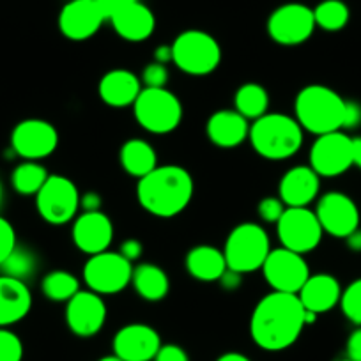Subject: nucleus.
I'll return each instance as SVG.
<instances>
[{"instance_id": "1", "label": "nucleus", "mask_w": 361, "mask_h": 361, "mask_svg": "<svg viewBox=\"0 0 361 361\" xmlns=\"http://www.w3.org/2000/svg\"><path fill=\"white\" fill-rule=\"evenodd\" d=\"M307 326V310L298 294L271 290L255 305L250 317V336L257 347L280 353L298 342Z\"/></svg>"}, {"instance_id": "2", "label": "nucleus", "mask_w": 361, "mask_h": 361, "mask_svg": "<svg viewBox=\"0 0 361 361\" xmlns=\"http://www.w3.org/2000/svg\"><path fill=\"white\" fill-rule=\"evenodd\" d=\"M195 180L180 165H158L151 173L138 179L137 200L145 213L156 218L180 214L192 204Z\"/></svg>"}, {"instance_id": "3", "label": "nucleus", "mask_w": 361, "mask_h": 361, "mask_svg": "<svg viewBox=\"0 0 361 361\" xmlns=\"http://www.w3.org/2000/svg\"><path fill=\"white\" fill-rule=\"evenodd\" d=\"M305 131L294 116L267 112L250 124L248 142L267 161H286L303 147Z\"/></svg>"}, {"instance_id": "4", "label": "nucleus", "mask_w": 361, "mask_h": 361, "mask_svg": "<svg viewBox=\"0 0 361 361\" xmlns=\"http://www.w3.org/2000/svg\"><path fill=\"white\" fill-rule=\"evenodd\" d=\"M345 102L335 89L322 83H310L296 94L294 117L303 131L315 135L343 131Z\"/></svg>"}, {"instance_id": "5", "label": "nucleus", "mask_w": 361, "mask_h": 361, "mask_svg": "<svg viewBox=\"0 0 361 361\" xmlns=\"http://www.w3.org/2000/svg\"><path fill=\"white\" fill-rule=\"evenodd\" d=\"M271 250L273 248L266 228L260 224L243 221L235 225L227 235L224 255L228 269L239 275H246L262 269Z\"/></svg>"}, {"instance_id": "6", "label": "nucleus", "mask_w": 361, "mask_h": 361, "mask_svg": "<svg viewBox=\"0 0 361 361\" xmlns=\"http://www.w3.org/2000/svg\"><path fill=\"white\" fill-rule=\"evenodd\" d=\"M172 64L190 76H207L221 64V47L206 30L188 29L173 39Z\"/></svg>"}, {"instance_id": "7", "label": "nucleus", "mask_w": 361, "mask_h": 361, "mask_svg": "<svg viewBox=\"0 0 361 361\" xmlns=\"http://www.w3.org/2000/svg\"><path fill=\"white\" fill-rule=\"evenodd\" d=\"M131 109L138 126L151 135H169L176 131L185 114L180 99L166 87H144Z\"/></svg>"}, {"instance_id": "8", "label": "nucleus", "mask_w": 361, "mask_h": 361, "mask_svg": "<svg viewBox=\"0 0 361 361\" xmlns=\"http://www.w3.org/2000/svg\"><path fill=\"white\" fill-rule=\"evenodd\" d=\"M82 193L69 177L50 173L36 195L37 214L54 227H62L78 216Z\"/></svg>"}, {"instance_id": "9", "label": "nucleus", "mask_w": 361, "mask_h": 361, "mask_svg": "<svg viewBox=\"0 0 361 361\" xmlns=\"http://www.w3.org/2000/svg\"><path fill=\"white\" fill-rule=\"evenodd\" d=\"M133 267L119 252L106 250L87 259L83 266V282L87 289L99 296H114L131 286Z\"/></svg>"}, {"instance_id": "10", "label": "nucleus", "mask_w": 361, "mask_h": 361, "mask_svg": "<svg viewBox=\"0 0 361 361\" xmlns=\"http://www.w3.org/2000/svg\"><path fill=\"white\" fill-rule=\"evenodd\" d=\"M317 29L314 9L301 2H289L271 13L267 18V36L282 47H298L307 43Z\"/></svg>"}, {"instance_id": "11", "label": "nucleus", "mask_w": 361, "mask_h": 361, "mask_svg": "<svg viewBox=\"0 0 361 361\" xmlns=\"http://www.w3.org/2000/svg\"><path fill=\"white\" fill-rule=\"evenodd\" d=\"M276 234L283 248L307 255L321 245L324 231L315 211L308 207H287L276 224Z\"/></svg>"}, {"instance_id": "12", "label": "nucleus", "mask_w": 361, "mask_h": 361, "mask_svg": "<svg viewBox=\"0 0 361 361\" xmlns=\"http://www.w3.org/2000/svg\"><path fill=\"white\" fill-rule=\"evenodd\" d=\"M260 271L271 289L286 294L300 293L312 275L305 255L290 252L283 246L271 250Z\"/></svg>"}, {"instance_id": "13", "label": "nucleus", "mask_w": 361, "mask_h": 361, "mask_svg": "<svg viewBox=\"0 0 361 361\" xmlns=\"http://www.w3.org/2000/svg\"><path fill=\"white\" fill-rule=\"evenodd\" d=\"M310 166L319 177H338L354 166L353 138L345 131L319 135L310 147Z\"/></svg>"}, {"instance_id": "14", "label": "nucleus", "mask_w": 361, "mask_h": 361, "mask_svg": "<svg viewBox=\"0 0 361 361\" xmlns=\"http://www.w3.org/2000/svg\"><path fill=\"white\" fill-rule=\"evenodd\" d=\"M11 147L25 161H41L59 147V131L44 119L20 121L11 131Z\"/></svg>"}, {"instance_id": "15", "label": "nucleus", "mask_w": 361, "mask_h": 361, "mask_svg": "<svg viewBox=\"0 0 361 361\" xmlns=\"http://www.w3.org/2000/svg\"><path fill=\"white\" fill-rule=\"evenodd\" d=\"M315 214L324 234L345 239L360 228V209L356 202L343 192H328L317 199Z\"/></svg>"}, {"instance_id": "16", "label": "nucleus", "mask_w": 361, "mask_h": 361, "mask_svg": "<svg viewBox=\"0 0 361 361\" xmlns=\"http://www.w3.org/2000/svg\"><path fill=\"white\" fill-rule=\"evenodd\" d=\"M66 324L73 335L80 338L96 336L106 322V305L103 296L92 290L80 289L71 300L66 303Z\"/></svg>"}, {"instance_id": "17", "label": "nucleus", "mask_w": 361, "mask_h": 361, "mask_svg": "<svg viewBox=\"0 0 361 361\" xmlns=\"http://www.w3.org/2000/svg\"><path fill=\"white\" fill-rule=\"evenodd\" d=\"M109 22L98 0H69L59 13V30L69 41H87Z\"/></svg>"}, {"instance_id": "18", "label": "nucleus", "mask_w": 361, "mask_h": 361, "mask_svg": "<svg viewBox=\"0 0 361 361\" xmlns=\"http://www.w3.org/2000/svg\"><path fill=\"white\" fill-rule=\"evenodd\" d=\"M114 234L116 231L112 220L103 211H82L73 220V243L80 252L89 257L110 250Z\"/></svg>"}, {"instance_id": "19", "label": "nucleus", "mask_w": 361, "mask_h": 361, "mask_svg": "<svg viewBox=\"0 0 361 361\" xmlns=\"http://www.w3.org/2000/svg\"><path fill=\"white\" fill-rule=\"evenodd\" d=\"M161 347V336L152 326L131 322L114 335L112 349L123 361H152Z\"/></svg>"}, {"instance_id": "20", "label": "nucleus", "mask_w": 361, "mask_h": 361, "mask_svg": "<svg viewBox=\"0 0 361 361\" xmlns=\"http://www.w3.org/2000/svg\"><path fill=\"white\" fill-rule=\"evenodd\" d=\"M321 177L310 165H296L287 170L279 183V197L286 207H308L319 199Z\"/></svg>"}, {"instance_id": "21", "label": "nucleus", "mask_w": 361, "mask_h": 361, "mask_svg": "<svg viewBox=\"0 0 361 361\" xmlns=\"http://www.w3.org/2000/svg\"><path fill=\"white\" fill-rule=\"evenodd\" d=\"M142 89L144 85H142L140 76L124 68L110 69L102 76L98 83L99 99L112 109L133 106Z\"/></svg>"}, {"instance_id": "22", "label": "nucleus", "mask_w": 361, "mask_h": 361, "mask_svg": "<svg viewBox=\"0 0 361 361\" xmlns=\"http://www.w3.org/2000/svg\"><path fill=\"white\" fill-rule=\"evenodd\" d=\"M248 133L250 121L234 109L216 110L206 123L207 138L220 149L239 147L243 142L248 140Z\"/></svg>"}, {"instance_id": "23", "label": "nucleus", "mask_w": 361, "mask_h": 361, "mask_svg": "<svg viewBox=\"0 0 361 361\" xmlns=\"http://www.w3.org/2000/svg\"><path fill=\"white\" fill-rule=\"evenodd\" d=\"M114 30L121 39L128 43H142L147 41L156 30V16L151 9L140 0L128 8L121 9L116 15L110 16Z\"/></svg>"}, {"instance_id": "24", "label": "nucleus", "mask_w": 361, "mask_h": 361, "mask_svg": "<svg viewBox=\"0 0 361 361\" xmlns=\"http://www.w3.org/2000/svg\"><path fill=\"white\" fill-rule=\"evenodd\" d=\"M298 298H300L305 310L321 315L333 310L340 303L342 286L333 275L317 273V275H310V279L305 282V286L298 293Z\"/></svg>"}, {"instance_id": "25", "label": "nucleus", "mask_w": 361, "mask_h": 361, "mask_svg": "<svg viewBox=\"0 0 361 361\" xmlns=\"http://www.w3.org/2000/svg\"><path fill=\"white\" fill-rule=\"evenodd\" d=\"M32 308V293L23 280L0 275V328L23 321Z\"/></svg>"}, {"instance_id": "26", "label": "nucleus", "mask_w": 361, "mask_h": 361, "mask_svg": "<svg viewBox=\"0 0 361 361\" xmlns=\"http://www.w3.org/2000/svg\"><path fill=\"white\" fill-rule=\"evenodd\" d=\"M186 271L192 279L199 282H220L221 276L225 275L227 260H225L224 250L216 248L211 245H199L193 246L186 253Z\"/></svg>"}, {"instance_id": "27", "label": "nucleus", "mask_w": 361, "mask_h": 361, "mask_svg": "<svg viewBox=\"0 0 361 361\" xmlns=\"http://www.w3.org/2000/svg\"><path fill=\"white\" fill-rule=\"evenodd\" d=\"M131 286L142 300L151 303L165 300L170 293V279L166 271L152 262H142L133 267Z\"/></svg>"}, {"instance_id": "28", "label": "nucleus", "mask_w": 361, "mask_h": 361, "mask_svg": "<svg viewBox=\"0 0 361 361\" xmlns=\"http://www.w3.org/2000/svg\"><path fill=\"white\" fill-rule=\"evenodd\" d=\"M119 163L128 176L142 179L158 166V154L152 144L142 138H130L121 145Z\"/></svg>"}, {"instance_id": "29", "label": "nucleus", "mask_w": 361, "mask_h": 361, "mask_svg": "<svg viewBox=\"0 0 361 361\" xmlns=\"http://www.w3.org/2000/svg\"><path fill=\"white\" fill-rule=\"evenodd\" d=\"M234 110L253 123L269 112V92L257 82L243 83L234 94Z\"/></svg>"}, {"instance_id": "30", "label": "nucleus", "mask_w": 361, "mask_h": 361, "mask_svg": "<svg viewBox=\"0 0 361 361\" xmlns=\"http://www.w3.org/2000/svg\"><path fill=\"white\" fill-rule=\"evenodd\" d=\"M50 177L48 170L39 161H23L13 170L11 185L22 197H36Z\"/></svg>"}, {"instance_id": "31", "label": "nucleus", "mask_w": 361, "mask_h": 361, "mask_svg": "<svg viewBox=\"0 0 361 361\" xmlns=\"http://www.w3.org/2000/svg\"><path fill=\"white\" fill-rule=\"evenodd\" d=\"M41 290L47 300L55 301V303H68L80 290V280L69 271L55 269L43 276Z\"/></svg>"}, {"instance_id": "32", "label": "nucleus", "mask_w": 361, "mask_h": 361, "mask_svg": "<svg viewBox=\"0 0 361 361\" xmlns=\"http://www.w3.org/2000/svg\"><path fill=\"white\" fill-rule=\"evenodd\" d=\"M315 25L326 32H338L345 29L350 20L349 6L343 0H322L314 9Z\"/></svg>"}, {"instance_id": "33", "label": "nucleus", "mask_w": 361, "mask_h": 361, "mask_svg": "<svg viewBox=\"0 0 361 361\" xmlns=\"http://www.w3.org/2000/svg\"><path fill=\"white\" fill-rule=\"evenodd\" d=\"M37 267V260L36 255H34L30 250L22 248V246L16 245V248L9 253L8 259L2 262L0 266V271H2V275L11 276V279L16 280H23L25 282L27 279L34 275V271Z\"/></svg>"}, {"instance_id": "34", "label": "nucleus", "mask_w": 361, "mask_h": 361, "mask_svg": "<svg viewBox=\"0 0 361 361\" xmlns=\"http://www.w3.org/2000/svg\"><path fill=\"white\" fill-rule=\"evenodd\" d=\"M338 305L347 321L353 322L354 326H361V279H356L345 289H342Z\"/></svg>"}, {"instance_id": "35", "label": "nucleus", "mask_w": 361, "mask_h": 361, "mask_svg": "<svg viewBox=\"0 0 361 361\" xmlns=\"http://www.w3.org/2000/svg\"><path fill=\"white\" fill-rule=\"evenodd\" d=\"M23 342L9 328H0V361H22Z\"/></svg>"}, {"instance_id": "36", "label": "nucleus", "mask_w": 361, "mask_h": 361, "mask_svg": "<svg viewBox=\"0 0 361 361\" xmlns=\"http://www.w3.org/2000/svg\"><path fill=\"white\" fill-rule=\"evenodd\" d=\"M170 78L169 68L165 64H159V62H149L147 66L142 71V85L151 87V89H161V87H166Z\"/></svg>"}, {"instance_id": "37", "label": "nucleus", "mask_w": 361, "mask_h": 361, "mask_svg": "<svg viewBox=\"0 0 361 361\" xmlns=\"http://www.w3.org/2000/svg\"><path fill=\"white\" fill-rule=\"evenodd\" d=\"M286 204L280 200V197H264L262 200L257 206V213L259 218L264 224H279V220L282 218L283 211H286Z\"/></svg>"}, {"instance_id": "38", "label": "nucleus", "mask_w": 361, "mask_h": 361, "mask_svg": "<svg viewBox=\"0 0 361 361\" xmlns=\"http://www.w3.org/2000/svg\"><path fill=\"white\" fill-rule=\"evenodd\" d=\"M16 231L9 220L0 216V266L9 257V253L16 248Z\"/></svg>"}, {"instance_id": "39", "label": "nucleus", "mask_w": 361, "mask_h": 361, "mask_svg": "<svg viewBox=\"0 0 361 361\" xmlns=\"http://www.w3.org/2000/svg\"><path fill=\"white\" fill-rule=\"evenodd\" d=\"M152 361H190L188 353L177 343H161Z\"/></svg>"}, {"instance_id": "40", "label": "nucleus", "mask_w": 361, "mask_h": 361, "mask_svg": "<svg viewBox=\"0 0 361 361\" xmlns=\"http://www.w3.org/2000/svg\"><path fill=\"white\" fill-rule=\"evenodd\" d=\"M361 126V105L357 102H345L343 114V131Z\"/></svg>"}, {"instance_id": "41", "label": "nucleus", "mask_w": 361, "mask_h": 361, "mask_svg": "<svg viewBox=\"0 0 361 361\" xmlns=\"http://www.w3.org/2000/svg\"><path fill=\"white\" fill-rule=\"evenodd\" d=\"M119 253L124 257V259H128L131 264H133L135 260L140 259L142 253H144V245H142L138 239L130 238V239H126V241L121 243Z\"/></svg>"}, {"instance_id": "42", "label": "nucleus", "mask_w": 361, "mask_h": 361, "mask_svg": "<svg viewBox=\"0 0 361 361\" xmlns=\"http://www.w3.org/2000/svg\"><path fill=\"white\" fill-rule=\"evenodd\" d=\"M345 356L350 361H361V326H356L345 343Z\"/></svg>"}, {"instance_id": "43", "label": "nucleus", "mask_w": 361, "mask_h": 361, "mask_svg": "<svg viewBox=\"0 0 361 361\" xmlns=\"http://www.w3.org/2000/svg\"><path fill=\"white\" fill-rule=\"evenodd\" d=\"M103 199L99 193L96 192H85L82 193L80 199V209L82 211H102Z\"/></svg>"}, {"instance_id": "44", "label": "nucleus", "mask_w": 361, "mask_h": 361, "mask_svg": "<svg viewBox=\"0 0 361 361\" xmlns=\"http://www.w3.org/2000/svg\"><path fill=\"white\" fill-rule=\"evenodd\" d=\"M98 2L103 8V11H105L106 18L110 20V16L116 15V13L121 11V9L128 8V6L135 4V2H138V0H98Z\"/></svg>"}, {"instance_id": "45", "label": "nucleus", "mask_w": 361, "mask_h": 361, "mask_svg": "<svg viewBox=\"0 0 361 361\" xmlns=\"http://www.w3.org/2000/svg\"><path fill=\"white\" fill-rule=\"evenodd\" d=\"M154 62H159V64H169L172 62V47L170 44H161L154 50Z\"/></svg>"}, {"instance_id": "46", "label": "nucleus", "mask_w": 361, "mask_h": 361, "mask_svg": "<svg viewBox=\"0 0 361 361\" xmlns=\"http://www.w3.org/2000/svg\"><path fill=\"white\" fill-rule=\"evenodd\" d=\"M347 248L354 253H361V228H356L353 234H349L345 238Z\"/></svg>"}, {"instance_id": "47", "label": "nucleus", "mask_w": 361, "mask_h": 361, "mask_svg": "<svg viewBox=\"0 0 361 361\" xmlns=\"http://www.w3.org/2000/svg\"><path fill=\"white\" fill-rule=\"evenodd\" d=\"M216 361H252L246 354L238 353V350H228V353H224L221 356L216 357Z\"/></svg>"}, {"instance_id": "48", "label": "nucleus", "mask_w": 361, "mask_h": 361, "mask_svg": "<svg viewBox=\"0 0 361 361\" xmlns=\"http://www.w3.org/2000/svg\"><path fill=\"white\" fill-rule=\"evenodd\" d=\"M353 158H354V166L361 170V137L353 138Z\"/></svg>"}, {"instance_id": "49", "label": "nucleus", "mask_w": 361, "mask_h": 361, "mask_svg": "<svg viewBox=\"0 0 361 361\" xmlns=\"http://www.w3.org/2000/svg\"><path fill=\"white\" fill-rule=\"evenodd\" d=\"M98 361H123V360H119V357H117L116 354H109V356H103V357H99Z\"/></svg>"}, {"instance_id": "50", "label": "nucleus", "mask_w": 361, "mask_h": 361, "mask_svg": "<svg viewBox=\"0 0 361 361\" xmlns=\"http://www.w3.org/2000/svg\"><path fill=\"white\" fill-rule=\"evenodd\" d=\"M335 361H350V360H349V357H347V356H345V354H343V356L336 357V360H335Z\"/></svg>"}, {"instance_id": "51", "label": "nucleus", "mask_w": 361, "mask_h": 361, "mask_svg": "<svg viewBox=\"0 0 361 361\" xmlns=\"http://www.w3.org/2000/svg\"><path fill=\"white\" fill-rule=\"evenodd\" d=\"M0 202H2V185H0Z\"/></svg>"}]
</instances>
